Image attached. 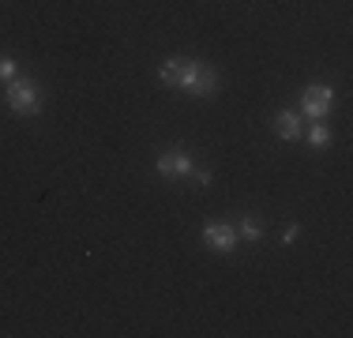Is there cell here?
Returning a JSON list of instances; mask_svg holds the SVG:
<instances>
[{
	"label": "cell",
	"instance_id": "obj_10",
	"mask_svg": "<svg viewBox=\"0 0 353 338\" xmlns=\"http://www.w3.org/2000/svg\"><path fill=\"white\" fill-rule=\"evenodd\" d=\"M192 181H196L199 184V188H207V184H211V169H199V166H192Z\"/></svg>",
	"mask_w": 353,
	"mask_h": 338
},
{
	"label": "cell",
	"instance_id": "obj_11",
	"mask_svg": "<svg viewBox=\"0 0 353 338\" xmlns=\"http://www.w3.org/2000/svg\"><path fill=\"white\" fill-rule=\"evenodd\" d=\"M0 79H15V61H12V57H0Z\"/></svg>",
	"mask_w": 353,
	"mask_h": 338
},
{
	"label": "cell",
	"instance_id": "obj_9",
	"mask_svg": "<svg viewBox=\"0 0 353 338\" xmlns=\"http://www.w3.org/2000/svg\"><path fill=\"white\" fill-rule=\"evenodd\" d=\"M308 143H312V147H327V143H331V132L323 128V124H312V128H308Z\"/></svg>",
	"mask_w": 353,
	"mask_h": 338
},
{
	"label": "cell",
	"instance_id": "obj_4",
	"mask_svg": "<svg viewBox=\"0 0 353 338\" xmlns=\"http://www.w3.org/2000/svg\"><path fill=\"white\" fill-rule=\"evenodd\" d=\"M203 241L211 244L214 252H233L237 248V226H230V222H207L203 226Z\"/></svg>",
	"mask_w": 353,
	"mask_h": 338
},
{
	"label": "cell",
	"instance_id": "obj_5",
	"mask_svg": "<svg viewBox=\"0 0 353 338\" xmlns=\"http://www.w3.org/2000/svg\"><path fill=\"white\" fill-rule=\"evenodd\" d=\"M192 166H196V162H192L184 150H162V155H158V162H154L158 177H188Z\"/></svg>",
	"mask_w": 353,
	"mask_h": 338
},
{
	"label": "cell",
	"instance_id": "obj_6",
	"mask_svg": "<svg viewBox=\"0 0 353 338\" xmlns=\"http://www.w3.org/2000/svg\"><path fill=\"white\" fill-rule=\"evenodd\" d=\"M274 132H279V139H285V143L301 139V113H293V109H282V113L274 117Z\"/></svg>",
	"mask_w": 353,
	"mask_h": 338
},
{
	"label": "cell",
	"instance_id": "obj_3",
	"mask_svg": "<svg viewBox=\"0 0 353 338\" xmlns=\"http://www.w3.org/2000/svg\"><path fill=\"white\" fill-rule=\"evenodd\" d=\"M196 72H199V61H188V57H173V61L162 64V72H158V75H162L165 87L188 90L192 79H196Z\"/></svg>",
	"mask_w": 353,
	"mask_h": 338
},
{
	"label": "cell",
	"instance_id": "obj_8",
	"mask_svg": "<svg viewBox=\"0 0 353 338\" xmlns=\"http://www.w3.org/2000/svg\"><path fill=\"white\" fill-rule=\"evenodd\" d=\"M237 237H241V241H259V237H263V226H259V218H241Z\"/></svg>",
	"mask_w": 353,
	"mask_h": 338
},
{
	"label": "cell",
	"instance_id": "obj_2",
	"mask_svg": "<svg viewBox=\"0 0 353 338\" xmlns=\"http://www.w3.org/2000/svg\"><path fill=\"white\" fill-rule=\"evenodd\" d=\"M334 106V90L327 87V83H312V87L301 95V113L308 117V121H323L327 113H331Z\"/></svg>",
	"mask_w": 353,
	"mask_h": 338
},
{
	"label": "cell",
	"instance_id": "obj_12",
	"mask_svg": "<svg viewBox=\"0 0 353 338\" xmlns=\"http://www.w3.org/2000/svg\"><path fill=\"white\" fill-rule=\"evenodd\" d=\"M297 233H301V226H297V222H293V226H290V230H285V233H282V244H293V241H297Z\"/></svg>",
	"mask_w": 353,
	"mask_h": 338
},
{
	"label": "cell",
	"instance_id": "obj_7",
	"mask_svg": "<svg viewBox=\"0 0 353 338\" xmlns=\"http://www.w3.org/2000/svg\"><path fill=\"white\" fill-rule=\"evenodd\" d=\"M188 95H196V98H211V95H218V75L211 72V68L199 64V72H196V79H192Z\"/></svg>",
	"mask_w": 353,
	"mask_h": 338
},
{
	"label": "cell",
	"instance_id": "obj_1",
	"mask_svg": "<svg viewBox=\"0 0 353 338\" xmlns=\"http://www.w3.org/2000/svg\"><path fill=\"white\" fill-rule=\"evenodd\" d=\"M4 98H8V109L19 113V117H38L41 113V87L34 79H19V75L8 79Z\"/></svg>",
	"mask_w": 353,
	"mask_h": 338
}]
</instances>
